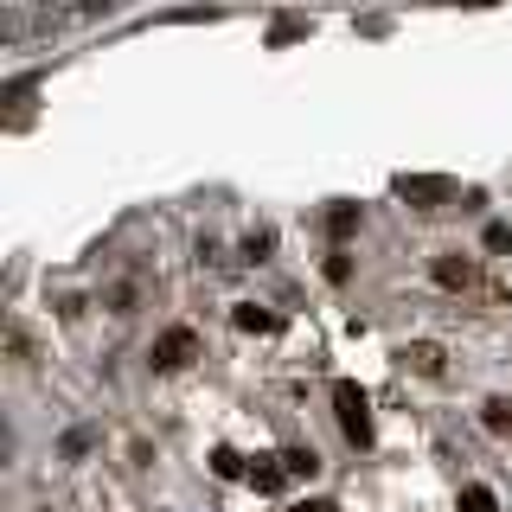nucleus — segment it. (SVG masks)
Returning <instances> with one entry per match:
<instances>
[{"label":"nucleus","instance_id":"ddd939ff","mask_svg":"<svg viewBox=\"0 0 512 512\" xmlns=\"http://www.w3.org/2000/svg\"><path fill=\"white\" fill-rule=\"evenodd\" d=\"M212 474H224V480H237V474H244V480H250V468L231 455V448H218V455H212Z\"/></svg>","mask_w":512,"mask_h":512},{"label":"nucleus","instance_id":"2eb2a0df","mask_svg":"<svg viewBox=\"0 0 512 512\" xmlns=\"http://www.w3.org/2000/svg\"><path fill=\"white\" fill-rule=\"evenodd\" d=\"M487 250H512V231H506V224H487Z\"/></svg>","mask_w":512,"mask_h":512},{"label":"nucleus","instance_id":"f3484780","mask_svg":"<svg viewBox=\"0 0 512 512\" xmlns=\"http://www.w3.org/2000/svg\"><path fill=\"white\" fill-rule=\"evenodd\" d=\"M288 512H333L327 500H301V506H288Z\"/></svg>","mask_w":512,"mask_h":512},{"label":"nucleus","instance_id":"1a4fd4ad","mask_svg":"<svg viewBox=\"0 0 512 512\" xmlns=\"http://www.w3.org/2000/svg\"><path fill=\"white\" fill-rule=\"evenodd\" d=\"M282 468H288V480H308V474L320 468V455H314V448H288V455H282Z\"/></svg>","mask_w":512,"mask_h":512},{"label":"nucleus","instance_id":"f03ea898","mask_svg":"<svg viewBox=\"0 0 512 512\" xmlns=\"http://www.w3.org/2000/svg\"><path fill=\"white\" fill-rule=\"evenodd\" d=\"M397 199L423 205V212H436L442 199H455V180H442V173H397Z\"/></svg>","mask_w":512,"mask_h":512},{"label":"nucleus","instance_id":"4468645a","mask_svg":"<svg viewBox=\"0 0 512 512\" xmlns=\"http://www.w3.org/2000/svg\"><path fill=\"white\" fill-rule=\"evenodd\" d=\"M90 429H71V436H64V461H77V455H90Z\"/></svg>","mask_w":512,"mask_h":512},{"label":"nucleus","instance_id":"7ed1b4c3","mask_svg":"<svg viewBox=\"0 0 512 512\" xmlns=\"http://www.w3.org/2000/svg\"><path fill=\"white\" fill-rule=\"evenodd\" d=\"M192 352H199V333H192V327H167L154 340V372H180Z\"/></svg>","mask_w":512,"mask_h":512},{"label":"nucleus","instance_id":"20e7f679","mask_svg":"<svg viewBox=\"0 0 512 512\" xmlns=\"http://www.w3.org/2000/svg\"><path fill=\"white\" fill-rule=\"evenodd\" d=\"M436 282L442 288H474V263L468 256H436Z\"/></svg>","mask_w":512,"mask_h":512},{"label":"nucleus","instance_id":"f257e3e1","mask_svg":"<svg viewBox=\"0 0 512 512\" xmlns=\"http://www.w3.org/2000/svg\"><path fill=\"white\" fill-rule=\"evenodd\" d=\"M333 410H340V429H346V436L359 442V448L372 442V404H365V391H359V384H346V378L333 384Z\"/></svg>","mask_w":512,"mask_h":512},{"label":"nucleus","instance_id":"0eeeda50","mask_svg":"<svg viewBox=\"0 0 512 512\" xmlns=\"http://www.w3.org/2000/svg\"><path fill=\"white\" fill-rule=\"evenodd\" d=\"M282 480H288V468H282V455H276V461H256V468H250V487H256V493H276Z\"/></svg>","mask_w":512,"mask_h":512},{"label":"nucleus","instance_id":"39448f33","mask_svg":"<svg viewBox=\"0 0 512 512\" xmlns=\"http://www.w3.org/2000/svg\"><path fill=\"white\" fill-rule=\"evenodd\" d=\"M404 365H410V372H423V378H436L442 372V346L416 340V346H404Z\"/></svg>","mask_w":512,"mask_h":512},{"label":"nucleus","instance_id":"dca6fc26","mask_svg":"<svg viewBox=\"0 0 512 512\" xmlns=\"http://www.w3.org/2000/svg\"><path fill=\"white\" fill-rule=\"evenodd\" d=\"M244 250H250V256H269V250H276V237H269V231H250Z\"/></svg>","mask_w":512,"mask_h":512},{"label":"nucleus","instance_id":"9b49d317","mask_svg":"<svg viewBox=\"0 0 512 512\" xmlns=\"http://www.w3.org/2000/svg\"><path fill=\"white\" fill-rule=\"evenodd\" d=\"M461 512H500V500L487 487H461Z\"/></svg>","mask_w":512,"mask_h":512},{"label":"nucleus","instance_id":"f8f14e48","mask_svg":"<svg viewBox=\"0 0 512 512\" xmlns=\"http://www.w3.org/2000/svg\"><path fill=\"white\" fill-rule=\"evenodd\" d=\"M135 301H141L135 282H116V288H109V308H116V314H135Z\"/></svg>","mask_w":512,"mask_h":512},{"label":"nucleus","instance_id":"9d476101","mask_svg":"<svg viewBox=\"0 0 512 512\" xmlns=\"http://www.w3.org/2000/svg\"><path fill=\"white\" fill-rule=\"evenodd\" d=\"M327 231L333 237H352V231H359V212H352V205H333V212H327Z\"/></svg>","mask_w":512,"mask_h":512},{"label":"nucleus","instance_id":"423d86ee","mask_svg":"<svg viewBox=\"0 0 512 512\" xmlns=\"http://www.w3.org/2000/svg\"><path fill=\"white\" fill-rule=\"evenodd\" d=\"M480 423H487L493 436H512V397H487V404H480Z\"/></svg>","mask_w":512,"mask_h":512},{"label":"nucleus","instance_id":"6e6552de","mask_svg":"<svg viewBox=\"0 0 512 512\" xmlns=\"http://www.w3.org/2000/svg\"><path fill=\"white\" fill-rule=\"evenodd\" d=\"M231 320H237L244 333H276V314H269V308H256V301H244V308H237Z\"/></svg>","mask_w":512,"mask_h":512}]
</instances>
